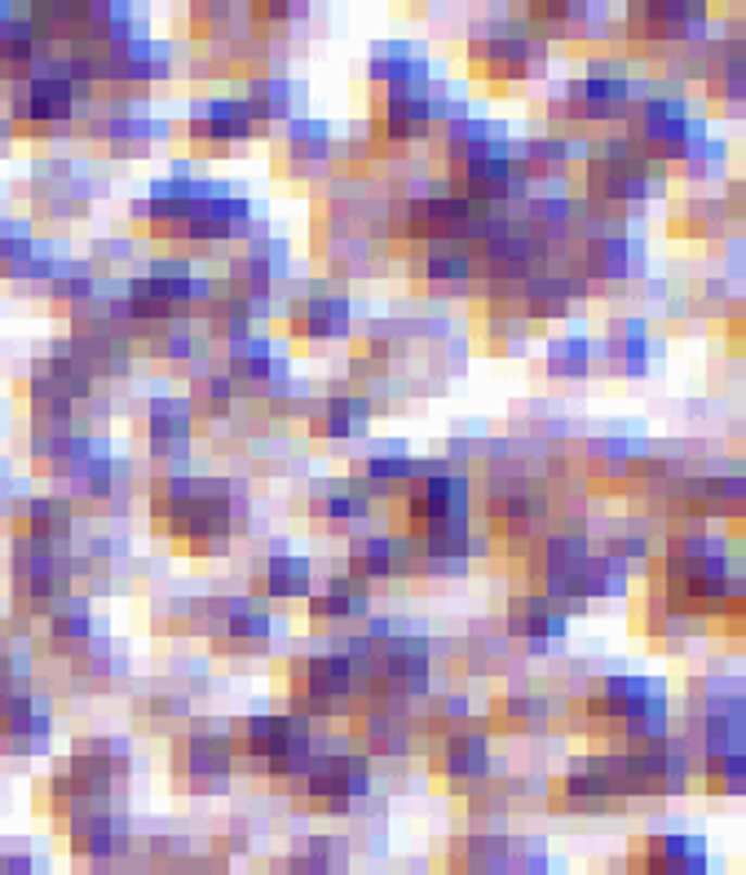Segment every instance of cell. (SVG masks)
Masks as SVG:
<instances>
[{"mask_svg": "<svg viewBox=\"0 0 746 875\" xmlns=\"http://www.w3.org/2000/svg\"><path fill=\"white\" fill-rule=\"evenodd\" d=\"M305 584H309V571H305V562H275L269 566V592L275 597H296V592H305Z\"/></svg>", "mask_w": 746, "mask_h": 875, "instance_id": "6da1fadb", "label": "cell"}]
</instances>
